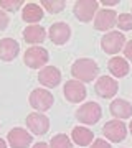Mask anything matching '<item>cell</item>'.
<instances>
[{
    "instance_id": "cell-14",
    "label": "cell",
    "mask_w": 132,
    "mask_h": 148,
    "mask_svg": "<svg viewBox=\"0 0 132 148\" xmlns=\"http://www.w3.org/2000/svg\"><path fill=\"white\" fill-rule=\"evenodd\" d=\"M38 81L41 86L46 87H56L61 82V73L58 68L55 66H45V68L38 73Z\"/></svg>"
},
{
    "instance_id": "cell-12",
    "label": "cell",
    "mask_w": 132,
    "mask_h": 148,
    "mask_svg": "<svg viewBox=\"0 0 132 148\" xmlns=\"http://www.w3.org/2000/svg\"><path fill=\"white\" fill-rule=\"evenodd\" d=\"M7 140L12 148H28L33 138L25 128H12L7 135Z\"/></svg>"
},
{
    "instance_id": "cell-24",
    "label": "cell",
    "mask_w": 132,
    "mask_h": 148,
    "mask_svg": "<svg viewBox=\"0 0 132 148\" xmlns=\"http://www.w3.org/2000/svg\"><path fill=\"white\" fill-rule=\"evenodd\" d=\"M21 5H23L21 0H0V7L10 12H17Z\"/></svg>"
},
{
    "instance_id": "cell-30",
    "label": "cell",
    "mask_w": 132,
    "mask_h": 148,
    "mask_svg": "<svg viewBox=\"0 0 132 148\" xmlns=\"http://www.w3.org/2000/svg\"><path fill=\"white\" fill-rule=\"evenodd\" d=\"M0 148H7V142L3 138H0Z\"/></svg>"
},
{
    "instance_id": "cell-7",
    "label": "cell",
    "mask_w": 132,
    "mask_h": 148,
    "mask_svg": "<svg viewBox=\"0 0 132 148\" xmlns=\"http://www.w3.org/2000/svg\"><path fill=\"white\" fill-rule=\"evenodd\" d=\"M97 7H99V2L96 0H78L74 3V15L79 21H91L94 18V13L97 12Z\"/></svg>"
},
{
    "instance_id": "cell-6",
    "label": "cell",
    "mask_w": 132,
    "mask_h": 148,
    "mask_svg": "<svg viewBox=\"0 0 132 148\" xmlns=\"http://www.w3.org/2000/svg\"><path fill=\"white\" fill-rule=\"evenodd\" d=\"M102 133L107 140H111L114 143L122 142L127 137V127L122 120H109L106 122V125L102 127Z\"/></svg>"
},
{
    "instance_id": "cell-27",
    "label": "cell",
    "mask_w": 132,
    "mask_h": 148,
    "mask_svg": "<svg viewBox=\"0 0 132 148\" xmlns=\"http://www.w3.org/2000/svg\"><path fill=\"white\" fill-rule=\"evenodd\" d=\"M124 54H126L127 59L132 61V40L129 43H126V46H124Z\"/></svg>"
},
{
    "instance_id": "cell-1",
    "label": "cell",
    "mask_w": 132,
    "mask_h": 148,
    "mask_svg": "<svg viewBox=\"0 0 132 148\" xmlns=\"http://www.w3.org/2000/svg\"><path fill=\"white\" fill-rule=\"evenodd\" d=\"M71 74H73L76 81L79 82H91L94 81V77L99 74V66L94 59L89 58H81L78 61H74L71 66Z\"/></svg>"
},
{
    "instance_id": "cell-31",
    "label": "cell",
    "mask_w": 132,
    "mask_h": 148,
    "mask_svg": "<svg viewBox=\"0 0 132 148\" xmlns=\"http://www.w3.org/2000/svg\"><path fill=\"white\" fill-rule=\"evenodd\" d=\"M129 130H131V133H132V120H131V123H129Z\"/></svg>"
},
{
    "instance_id": "cell-29",
    "label": "cell",
    "mask_w": 132,
    "mask_h": 148,
    "mask_svg": "<svg viewBox=\"0 0 132 148\" xmlns=\"http://www.w3.org/2000/svg\"><path fill=\"white\" fill-rule=\"evenodd\" d=\"M33 148H50V145H46V143L40 142V143H35V145H33Z\"/></svg>"
},
{
    "instance_id": "cell-17",
    "label": "cell",
    "mask_w": 132,
    "mask_h": 148,
    "mask_svg": "<svg viewBox=\"0 0 132 148\" xmlns=\"http://www.w3.org/2000/svg\"><path fill=\"white\" fill-rule=\"evenodd\" d=\"M46 38V32L45 28L40 27V25H30L23 30V40L30 45H38V43H43Z\"/></svg>"
},
{
    "instance_id": "cell-23",
    "label": "cell",
    "mask_w": 132,
    "mask_h": 148,
    "mask_svg": "<svg viewBox=\"0 0 132 148\" xmlns=\"http://www.w3.org/2000/svg\"><path fill=\"white\" fill-rule=\"evenodd\" d=\"M117 27L121 28L122 32L132 30V15L131 13H121V15L117 16Z\"/></svg>"
},
{
    "instance_id": "cell-13",
    "label": "cell",
    "mask_w": 132,
    "mask_h": 148,
    "mask_svg": "<svg viewBox=\"0 0 132 148\" xmlns=\"http://www.w3.org/2000/svg\"><path fill=\"white\" fill-rule=\"evenodd\" d=\"M48 36H50V40L55 45H64L69 40V36H71V28H69V25H66L63 21L53 23L51 27H50Z\"/></svg>"
},
{
    "instance_id": "cell-4",
    "label": "cell",
    "mask_w": 132,
    "mask_h": 148,
    "mask_svg": "<svg viewBox=\"0 0 132 148\" xmlns=\"http://www.w3.org/2000/svg\"><path fill=\"white\" fill-rule=\"evenodd\" d=\"M48 59H50V54L45 48L41 46H32L28 48L25 51V56H23V61L28 68L32 69H43V66L48 63Z\"/></svg>"
},
{
    "instance_id": "cell-26",
    "label": "cell",
    "mask_w": 132,
    "mask_h": 148,
    "mask_svg": "<svg viewBox=\"0 0 132 148\" xmlns=\"http://www.w3.org/2000/svg\"><path fill=\"white\" fill-rule=\"evenodd\" d=\"M7 25H8V16H7V13L2 8H0V30H3V28H7Z\"/></svg>"
},
{
    "instance_id": "cell-19",
    "label": "cell",
    "mask_w": 132,
    "mask_h": 148,
    "mask_svg": "<svg viewBox=\"0 0 132 148\" xmlns=\"http://www.w3.org/2000/svg\"><path fill=\"white\" fill-rule=\"evenodd\" d=\"M21 18L26 21V23H32L35 25L37 21H40L43 18V8L37 3H26L21 10Z\"/></svg>"
},
{
    "instance_id": "cell-25",
    "label": "cell",
    "mask_w": 132,
    "mask_h": 148,
    "mask_svg": "<svg viewBox=\"0 0 132 148\" xmlns=\"http://www.w3.org/2000/svg\"><path fill=\"white\" fill-rule=\"evenodd\" d=\"M91 148H111V145H109V142H106V140H102V138H97V140L93 142Z\"/></svg>"
},
{
    "instance_id": "cell-2",
    "label": "cell",
    "mask_w": 132,
    "mask_h": 148,
    "mask_svg": "<svg viewBox=\"0 0 132 148\" xmlns=\"http://www.w3.org/2000/svg\"><path fill=\"white\" fill-rule=\"evenodd\" d=\"M101 115H102V109L97 102H86L76 110V119L86 125H93L99 122Z\"/></svg>"
},
{
    "instance_id": "cell-18",
    "label": "cell",
    "mask_w": 132,
    "mask_h": 148,
    "mask_svg": "<svg viewBox=\"0 0 132 148\" xmlns=\"http://www.w3.org/2000/svg\"><path fill=\"white\" fill-rule=\"evenodd\" d=\"M71 138L79 147H88V145H93V142H94V133L86 127H74L71 132Z\"/></svg>"
},
{
    "instance_id": "cell-10",
    "label": "cell",
    "mask_w": 132,
    "mask_h": 148,
    "mask_svg": "<svg viewBox=\"0 0 132 148\" xmlns=\"http://www.w3.org/2000/svg\"><path fill=\"white\" fill-rule=\"evenodd\" d=\"M26 125L35 135H45L50 128V119L45 114L33 112L26 117Z\"/></svg>"
},
{
    "instance_id": "cell-9",
    "label": "cell",
    "mask_w": 132,
    "mask_h": 148,
    "mask_svg": "<svg viewBox=\"0 0 132 148\" xmlns=\"http://www.w3.org/2000/svg\"><path fill=\"white\" fill-rule=\"evenodd\" d=\"M117 25V13L114 10H99L94 16V28L99 32H107Z\"/></svg>"
},
{
    "instance_id": "cell-5",
    "label": "cell",
    "mask_w": 132,
    "mask_h": 148,
    "mask_svg": "<svg viewBox=\"0 0 132 148\" xmlns=\"http://www.w3.org/2000/svg\"><path fill=\"white\" fill-rule=\"evenodd\" d=\"M28 99H30V106L38 112H45L48 109H51L53 101H55V97H53L51 92L46 89H41V87L32 90V94H30Z\"/></svg>"
},
{
    "instance_id": "cell-3",
    "label": "cell",
    "mask_w": 132,
    "mask_h": 148,
    "mask_svg": "<svg viewBox=\"0 0 132 148\" xmlns=\"http://www.w3.org/2000/svg\"><path fill=\"white\" fill-rule=\"evenodd\" d=\"M102 51L107 54H117L126 46V36L121 32H109L101 38Z\"/></svg>"
},
{
    "instance_id": "cell-11",
    "label": "cell",
    "mask_w": 132,
    "mask_h": 148,
    "mask_svg": "<svg viewBox=\"0 0 132 148\" xmlns=\"http://www.w3.org/2000/svg\"><path fill=\"white\" fill-rule=\"evenodd\" d=\"M64 97L68 99L69 102H81L86 99V86L79 81L73 79V81H68L64 84Z\"/></svg>"
},
{
    "instance_id": "cell-8",
    "label": "cell",
    "mask_w": 132,
    "mask_h": 148,
    "mask_svg": "<svg viewBox=\"0 0 132 148\" xmlns=\"http://www.w3.org/2000/svg\"><path fill=\"white\" fill-rule=\"evenodd\" d=\"M94 89H96V94L99 95V97L112 99L117 94V90H119V84H117V81L114 77H111V76H101L99 79L96 81Z\"/></svg>"
},
{
    "instance_id": "cell-16",
    "label": "cell",
    "mask_w": 132,
    "mask_h": 148,
    "mask_svg": "<svg viewBox=\"0 0 132 148\" xmlns=\"http://www.w3.org/2000/svg\"><path fill=\"white\" fill-rule=\"evenodd\" d=\"M109 110L117 120H122V119H129L132 115V104L131 102L124 101V99H116V101L111 102V107Z\"/></svg>"
},
{
    "instance_id": "cell-22",
    "label": "cell",
    "mask_w": 132,
    "mask_h": 148,
    "mask_svg": "<svg viewBox=\"0 0 132 148\" xmlns=\"http://www.w3.org/2000/svg\"><path fill=\"white\" fill-rule=\"evenodd\" d=\"M41 7H45L50 13H59L66 7V2L64 0H43Z\"/></svg>"
},
{
    "instance_id": "cell-28",
    "label": "cell",
    "mask_w": 132,
    "mask_h": 148,
    "mask_svg": "<svg viewBox=\"0 0 132 148\" xmlns=\"http://www.w3.org/2000/svg\"><path fill=\"white\" fill-rule=\"evenodd\" d=\"M101 3H102V5H117L119 0H102Z\"/></svg>"
},
{
    "instance_id": "cell-15",
    "label": "cell",
    "mask_w": 132,
    "mask_h": 148,
    "mask_svg": "<svg viewBox=\"0 0 132 148\" xmlns=\"http://www.w3.org/2000/svg\"><path fill=\"white\" fill-rule=\"evenodd\" d=\"M20 53V45L13 38L0 40V58L3 61H13Z\"/></svg>"
},
{
    "instance_id": "cell-21",
    "label": "cell",
    "mask_w": 132,
    "mask_h": 148,
    "mask_svg": "<svg viewBox=\"0 0 132 148\" xmlns=\"http://www.w3.org/2000/svg\"><path fill=\"white\" fill-rule=\"evenodd\" d=\"M50 148H73V142H71V138H68V135L58 133L51 138Z\"/></svg>"
},
{
    "instance_id": "cell-20",
    "label": "cell",
    "mask_w": 132,
    "mask_h": 148,
    "mask_svg": "<svg viewBox=\"0 0 132 148\" xmlns=\"http://www.w3.org/2000/svg\"><path fill=\"white\" fill-rule=\"evenodd\" d=\"M109 71L116 77H126L127 73H129V63H127V59L121 58V56L111 58L109 59Z\"/></svg>"
}]
</instances>
